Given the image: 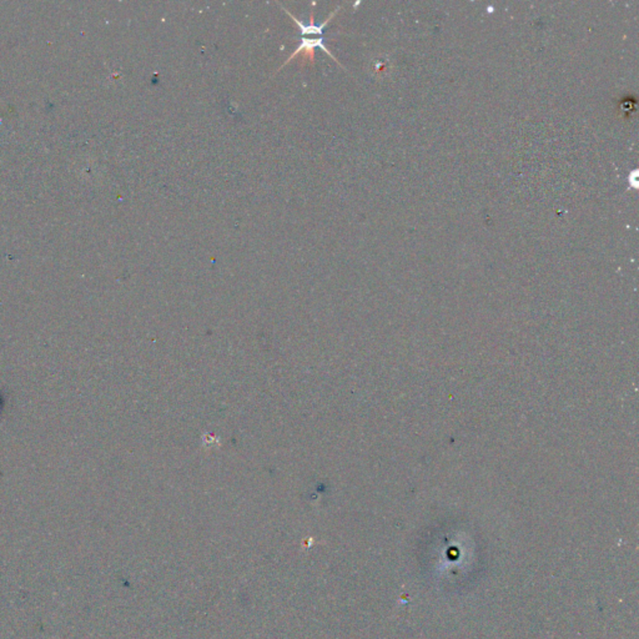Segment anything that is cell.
<instances>
[{
	"label": "cell",
	"instance_id": "obj_1",
	"mask_svg": "<svg viewBox=\"0 0 639 639\" xmlns=\"http://www.w3.org/2000/svg\"><path fill=\"white\" fill-rule=\"evenodd\" d=\"M316 48L321 49V50H323V52H325V53H326L328 56H331V58H333V59L335 60V61H336L338 64H340L339 60L336 59V56H335V55H333V53H331V52L328 50V47H326V45L323 44V37H318V38L312 39H307L305 38V37H302V39H301L300 47L296 49L295 52H294V53L291 54L290 58L286 60L285 63H284V65H282V66H281L279 70L282 69V68H284L285 65H287L289 64V63H290V61H292V60H294V58H295V56H297V55H302V59H304V61H306L307 59H310V63H311V64H315V49Z\"/></svg>",
	"mask_w": 639,
	"mask_h": 639
}]
</instances>
